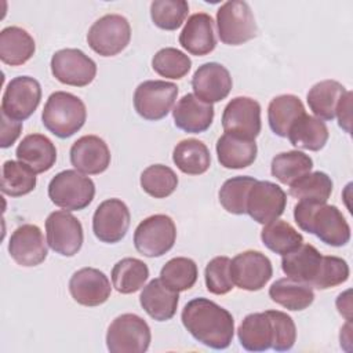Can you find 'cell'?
<instances>
[{"label":"cell","instance_id":"6da1fadb","mask_svg":"<svg viewBox=\"0 0 353 353\" xmlns=\"http://www.w3.org/2000/svg\"><path fill=\"white\" fill-rule=\"evenodd\" d=\"M181 320L188 332L211 349H226L234 335V320L229 310L207 298H194L182 309Z\"/></svg>","mask_w":353,"mask_h":353},{"label":"cell","instance_id":"7a4b0ae2","mask_svg":"<svg viewBox=\"0 0 353 353\" xmlns=\"http://www.w3.org/2000/svg\"><path fill=\"white\" fill-rule=\"evenodd\" d=\"M296 225L323 243L332 247H342L350 240V226L341 210L327 203L299 200L294 207Z\"/></svg>","mask_w":353,"mask_h":353},{"label":"cell","instance_id":"3957f363","mask_svg":"<svg viewBox=\"0 0 353 353\" xmlns=\"http://www.w3.org/2000/svg\"><path fill=\"white\" fill-rule=\"evenodd\" d=\"M85 119L87 109L84 102L66 91L52 92L41 113L44 127L61 139L74 135L84 125Z\"/></svg>","mask_w":353,"mask_h":353},{"label":"cell","instance_id":"277c9868","mask_svg":"<svg viewBox=\"0 0 353 353\" xmlns=\"http://www.w3.org/2000/svg\"><path fill=\"white\" fill-rule=\"evenodd\" d=\"M95 196V185L91 178L77 170L58 172L48 183V197L66 211H80L91 204Z\"/></svg>","mask_w":353,"mask_h":353},{"label":"cell","instance_id":"5b68a950","mask_svg":"<svg viewBox=\"0 0 353 353\" xmlns=\"http://www.w3.org/2000/svg\"><path fill=\"white\" fill-rule=\"evenodd\" d=\"M152 339L148 323L134 313L116 317L106 332V346L110 353H143Z\"/></svg>","mask_w":353,"mask_h":353},{"label":"cell","instance_id":"8992f818","mask_svg":"<svg viewBox=\"0 0 353 353\" xmlns=\"http://www.w3.org/2000/svg\"><path fill=\"white\" fill-rule=\"evenodd\" d=\"M218 36L223 44L240 46L256 36V23L247 1L232 0L216 11Z\"/></svg>","mask_w":353,"mask_h":353},{"label":"cell","instance_id":"52a82bcc","mask_svg":"<svg viewBox=\"0 0 353 353\" xmlns=\"http://www.w3.org/2000/svg\"><path fill=\"white\" fill-rule=\"evenodd\" d=\"M131 40V26L120 14H106L97 19L87 33L90 48L101 57H114Z\"/></svg>","mask_w":353,"mask_h":353},{"label":"cell","instance_id":"ba28073f","mask_svg":"<svg viewBox=\"0 0 353 353\" xmlns=\"http://www.w3.org/2000/svg\"><path fill=\"white\" fill-rule=\"evenodd\" d=\"M175 240V223L164 214H154L145 218L134 232L135 250L148 258L164 255L174 247Z\"/></svg>","mask_w":353,"mask_h":353},{"label":"cell","instance_id":"9c48e42d","mask_svg":"<svg viewBox=\"0 0 353 353\" xmlns=\"http://www.w3.org/2000/svg\"><path fill=\"white\" fill-rule=\"evenodd\" d=\"M176 97V84L165 80H146L135 88L134 109L142 119L157 121L170 113Z\"/></svg>","mask_w":353,"mask_h":353},{"label":"cell","instance_id":"30bf717a","mask_svg":"<svg viewBox=\"0 0 353 353\" xmlns=\"http://www.w3.org/2000/svg\"><path fill=\"white\" fill-rule=\"evenodd\" d=\"M41 99L40 83L30 76H18L7 84L3 99L1 113L7 117L23 121L37 109Z\"/></svg>","mask_w":353,"mask_h":353},{"label":"cell","instance_id":"8fae6325","mask_svg":"<svg viewBox=\"0 0 353 353\" xmlns=\"http://www.w3.org/2000/svg\"><path fill=\"white\" fill-rule=\"evenodd\" d=\"M47 244L62 256L76 255L84 240L81 222L69 211H54L46 219Z\"/></svg>","mask_w":353,"mask_h":353},{"label":"cell","instance_id":"7c38bea8","mask_svg":"<svg viewBox=\"0 0 353 353\" xmlns=\"http://www.w3.org/2000/svg\"><path fill=\"white\" fill-rule=\"evenodd\" d=\"M51 73L62 84L85 87L97 76V63L77 48H63L51 58Z\"/></svg>","mask_w":353,"mask_h":353},{"label":"cell","instance_id":"4fadbf2b","mask_svg":"<svg viewBox=\"0 0 353 353\" xmlns=\"http://www.w3.org/2000/svg\"><path fill=\"white\" fill-rule=\"evenodd\" d=\"M272 274V262L261 251L248 250L230 261V276L233 284L240 290L259 291L268 284Z\"/></svg>","mask_w":353,"mask_h":353},{"label":"cell","instance_id":"5bb4252c","mask_svg":"<svg viewBox=\"0 0 353 353\" xmlns=\"http://www.w3.org/2000/svg\"><path fill=\"white\" fill-rule=\"evenodd\" d=\"M222 127L225 134L255 141L261 132V105L248 97L233 98L223 109Z\"/></svg>","mask_w":353,"mask_h":353},{"label":"cell","instance_id":"9a60e30c","mask_svg":"<svg viewBox=\"0 0 353 353\" xmlns=\"http://www.w3.org/2000/svg\"><path fill=\"white\" fill-rule=\"evenodd\" d=\"M130 222L131 215L125 203L120 199H108L94 212L92 232L99 241L114 244L124 239Z\"/></svg>","mask_w":353,"mask_h":353},{"label":"cell","instance_id":"2e32d148","mask_svg":"<svg viewBox=\"0 0 353 353\" xmlns=\"http://www.w3.org/2000/svg\"><path fill=\"white\" fill-rule=\"evenodd\" d=\"M287 205L285 192L270 181H256L250 189L247 214L258 223L266 225L284 212Z\"/></svg>","mask_w":353,"mask_h":353},{"label":"cell","instance_id":"e0dca14e","mask_svg":"<svg viewBox=\"0 0 353 353\" xmlns=\"http://www.w3.org/2000/svg\"><path fill=\"white\" fill-rule=\"evenodd\" d=\"M11 258L21 266H37L47 258L48 248L43 232L37 225L25 223L18 226L8 241Z\"/></svg>","mask_w":353,"mask_h":353},{"label":"cell","instance_id":"ac0fdd59","mask_svg":"<svg viewBox=\"0 0 353 353\" xmlns=\"http://www.w3.org/2000/svg\"><path fill=\"white\" fill-rule=\"evenodd\" d=\"M72 298L83 306H99L110 298L112 287L108 276L95 268H83L69 280Z\"/></svg>","mask_w":353,"mask_h":353},{"label":"cell","instance_id":"d6986e66","mask_svg":"<svg viewBox=\"0 0 353 353\" xmlns=\"http://www.w3.org/2000/svg\"><path fill=\"white\" fill-rule=\"evenodd\" d=\"M233 81L229 70L218 62H207L194 72L192 77V88L194 95L207 103H215L225 99Z\"/></svg>","mask_w":353,"mask_h":353},{"label":"cell","instance_id":"ffe728a7","mask_svg":"<svg viewBox=\"0 0 353 353\" xmlns=\"http://www.w3.org/2000/svg\"><path fill=\"white\" fill-rule=\"evenodd\" d=\"M72 165L85 175H97L108 170L110 150L106 142L97 135H84L70 148Z\"/></svg>","mask_w":353,"mask_h":353},{"label":"cell","instance_id":"44dd1931","mask_svg":"<svg viewBox=\"0 0 353 353\" xmlns=\"http://www.w3.org/2000/svg\"><path fill=\"white\" fill-rule=\"evenodd\" d=\"M172 117L179 130L189 134H200L212 124L214 106L203 102L194 94H186L174 106Z\"/></svg>","mask_w":353,"mask_h":353},{"label":"cell","instance_id":"7402d4cb","mask_svg":"<svg viewBox=\"0 0 353 353\" xmlns=\"http://www.w3.org/2000/svg\"><path fill=\"white\" fill-rule=\"evenodd\" d=\"M179 44L189 54L196 57H203L214 51L216 47V37L211 15L205 12L190 15L179 34Z\"/></svg>","mask_w":353,"mask_h":353},{"label":"cell","instance_id":"603a6c76","mask_svg":"<svg viewBox=\"0 0 353 353\" xmlns=\"http://www.w3.org/2000/svg\"><path fill=\"white\" fill-rule=\"evenodd\" d=\"M323 255L312 244H301L296 250L283 255L281 269L284 274L295 281L312 284L319 276Z\"/></svg>","mask_w":353,"mask_h":353},{"label":"cell","instance_id":"cb8c5ba5","mask_svg":"<svg viewBox=\"0 0 353 353\" xmlns=\"http://www.w3.org/2000/svg\"><path fill=\"white\" fill-rule=\"evenodd\" d=\"M179 295L168 288L159 279H153L146 284L139 295V303L143 310L156 321H167L176 313Z\"/></svg>","mask_w":353,"mask_h":353},{"label":"cell","instance_id":"d4e9b609","mask_svg":"<svg viewBox=\"0 0 353 353\" xmlns=\"http://www.w3.org/2000/svg\"><path fill=\"white\" fill-rule=\"evenodd\" d=\"M18 161L30 167L36 174L52 168L57 161V149L50 138L43 134H29L17 146Z\"/></svg>","mask_w":353,"mask_h":353},{"label":"cell","instance_id":"484cf974","mask_svg":"<svg viewBox=\"0 0 353 353\" xmlns=\"http://www.w3.org/2000/svg\"><path fill=\"white\" fill-rule=\"evenodd\" d=\"M237 336L240 345L248 352H265L272 349L274 331L268 312L247 314L239 325Z\"/></svg>","mask_w":353,"mask_h":353},{"label":"cell","instance_id":"4316f807","mask_svg":"<svg viewBox=\"0 0 353 353\" xmlns=\"http://www.w3.org/2000/svg\"><path fill=\"white\" fill-rule=\"evenodd\" d=\"M216 156L222 167L229 170H240L251 165L258 153L255 141L223 134L216 141Z\"/></svg>","mask_w":353,"mask_h":353},{"label":"cell","instance_id":"83f0119b","mask_svg":"<svg viewBox=\"0 0 353 353\" xmlns=\"http://www.w3.org/2000/svg\"><path fill=\"white\" fill-rule=\"evenodd\" d=\"M33 37L19 26H7L0 32V59L10 66L26 63L34 54Z\"/></svg>","mask_w":353,"mask_h":353},{"label":"cell","instance_id":"f1b7e54d","mask_svg":"<svg viewBox=\"0 0 353 353\" xmlns=\"http://www.w3.org/2000/svg\"><path fill=\"white\" fill-rule=\"evenodd\" d=\"M287 137L292 146L317 152L325 146L330 132L323 120L305 113L292 123Z\"/></svg>","mask_w":353,"mask_h":353},{"label":"cell","instance_id":"f546056e","mask_svg":"<svg viewBox=\"0 0 353 353\" xmlns=\"http://www.w3.org/2000/svg\"><path fill=\"white\" fill-rule=\"evenodd\" d=\"M269 296L277 305L294 312L309 307L314 301V292L309 284L290 277L276 280L269 288Z\"/></svg>","mask_w":353,"mask_h":353},{"label":"cell","instance_id":"4dcf8cb0","mask_svg":"<svg viewBox=\"0 0 353 353\" xmlns=\"http://www.w3.org/2000/svg\"><path fill=\"white\" fill-rule=\"evenodd\" d=\"M305 113V106L296 95L283 94L274 97L268 106L269 127L277 137L287 138L292 123Z\"/></svg>","mask_w":353,"mask_h":353},{"label":"cell","instance_id":"1f68e13d","mask_svg":"<svg viewBox=\"0 0 353 353\" xmlns=\"http://www.w3.org/2000/svg\"><path fill=\"white\" fill-rule=\"evenodd\" d=\"M346 88L336 80H323L316 83L307 92L306 101L310 110L320 120H332L338 103Z\"/></svg>","mask_w":353,"mask_h":353},{"label":"cell","instance_id":"d6a6232c","mask_svg":"<svg viewBox=\"0 0 353 353\" xmlns=\"http://www.w3.org/2000/svg\"><path fill=\"white\" fill-rule=\"evenodd\" d=\"M174 164L188 175L204 174L211 165V154L205 143L199 139H183L174 148Z\"/></svg>","mask_w":353,"mask_h":353},{"label":"cell","instance_id":"836d02e7","mask_svg":"<svg viewBox=\"0 0 353 353\" xmlns=\"http://www.w3.org/2000/svg\"><path fill=\"white\" fill-rule=\"evenodd\" d=\"M112 284L120 294L139 291L149 279L148 265L138 258H123L112 269Z\"/></svg>","mask_w":353,"mask_h":353},{"label":"cell","instance_id":"e575fe53","mask_svg":"<svg viewBox=\"0 0 353 353\" xmlns=\"http://www.w3.org/2000/svg\"><path fill=\"white\" fill-rule=\"evenodd\" d=\"M261 240L270 251L285 255L296 250L302 243V234L287 221L274 219L265 225L261 232Z\"/></svg>","mask_w":353,"mask_h":353},{"label":"cell","instance_id":"d590c367","mask_svg":"<svg viewBox=\"0 0 353 353\" xmlns=\"http://www.w3.org/2000/svg\"><path fill=\"white\" fill-rule=\"evenodd\" d=\"M313 168V160L309 154L299 150L279 153L270 164L272 175L284 185H291Z\"/></svg>","mask_w":353,"mask_h":353},{"label":"cell","instance_id":"8d00e7d4","mask_svg":"<svg viewBox=\"0 0 353 353\" xmlns=\"http://www.w3.org/2000/svg\"><path fill=\"white\" fill-rule=\"evenodd\" d=\"M36 188V172L26 164L7 160L1 170V192L10 197H21Z\"/></svg>","mask_w":353,"mask_h":353},{"label":"cell","instance_id":"74e56055","mask_svg":"<svg viewBox=\"0 0 353 353\" xmlns=\"http://www.w3.org/2000/svg\"><path fill=\"white\" fill-rule=\"evenodd\" d=\"M199 269L193 259L176 256L170 259L160 270V280L168 288L181 292L190 290L197 281Z\"/></svg>","mask_w":353,"mask_h":353},{"label":"cell","instance_id":"f35d334b","mask_svg":"<svg viewBox=\"0 0 353 353\" xmlns=\"http://www.w3.org/2000/svg\"><path fill=\"white\" fill-rule=\"evenodd\" d=\"M332 181L325 172H307L290 185V196L299 200L327 203L332 193Z\"/></svg>","mask_w":353,"mask_h":353},{"label":"cell","instance_id":"ab89813d","mask_svg":"<svg viewBox=\"0 0 353 353\" xmlns=\"http://www.w3.org/2000/svg\"><path fill=\"white\" fill-rule=\"evenodd\" d=\"M141 188L154 199H165L178 186V176L172 168L163 164H153L141 174Z\"/></svg>","mask_w":353,"mask_h":353},{"label":"cell","instance_id":"60d3db41","mask_svg":"<svg viewBox=\"0 0 353 353\" xmlns=\"http://www.w3.org/2000/svg\"><path fill=\"white\" fill-rule=\"evenodd\" d=\"M256 182L255 178L241 175L233 176L223 182L219 189V203L230 214H247V199L250 189Z\"/></svg>","mask_w":353,"mask_h":353},{"label":"cell","instance_id":"b9f144b4","mask_svg":"<svg viewBox=\"0 0 353 353\" xmlns=\"http://www.w3.org/2000/svg\"><path fill=\"white\" fill-rule=\"evenodd\" d=\"M153 70L165 79H182L192 68L190 58L178 48L165 47L152 58Z\"/></svg>","mask_w":353,"mask_h":353},{"label":"cell","instance_id":"7bdbcfd3","mask_svg":"<svg viewBox=\"0 0 353 353\" xmlns=\"http://www.w3.org/2000/svg\"><path fill=\"white\" fill-rule=\"evenodd\" d=\"M189 12L185 0H154L150 4V18L153 23L164 30L178 29Z\"/></svg>","mask_w":353,"mask_h":353},{"label":"cell","instance_id":"ee69618b","mask_svg":"<svg viewBox=\"0 0 353 353\" xmlns=\"http://www.w3.org/2000/svg\"><path fill=\"white\" fill-rule=\"evenodd\" d=\"M205 287L211 294L225 295L233 288V280L230 276V259L225 255L212 258L204 270Z\"/></svg>","mask_w":353,"mask_h":353},{"label":"cell","instance_id":"f6af8a7d","mask_svg":"<svg viewBox=\"0 0 353 353\" xmlns=\"http://www.w3.org/2000/svg\"><path fill=\"white\" fill-rule=\"evenodd\" d=\"M349 265L345 259L334 255H323L319 276L310 284L312 288L328 290L343 284L349 279Z\"/></svg>","mask_w":353,"mask_h":353},{"label":"cell","instance_id":"bcb514c9","mask_svg":"<svg viewBox=\"0 0 353 353\" xmlns=\"http://www.w3.org/2000/svg\"><path fill=\"white\" fill-rule=\"evenodd\" d=\"M274 331V341L272 349L276 352H287L292 349L296 341V327L291 316L280 310H266Z\"/></svg>","mask_w":353,"mask_h":353},{"label":"cell","instance_id":"7dc6e473","mask_svg":"<svg viewBox=\"0 0 353 353\" xmlns=\"http://www.w3.org/2000/svg\"><path fill=\"white\" fill-rule=\"evenodd\" d=\"M21 131H22V121L10 119L4 113H1V141H0V146L3 149L10 148L18 139Z\"/></svg>","mask_w":353,"mask_h":353},{"label":"cell","instance_id":"c3c4849f","mask_svg":"<svg viewBox=\"0 0 353 353\" xmlns=\"http://www.w3.org/2000/svg\"><path fill=\"white\" fill-rule=\"evenodd\" d=\"M350 109H352V92L346 91L341 98L335 116L338 117L339 127H342L346 132H350Z\"/></svg>","mask_w":353,"mask_h":353}]
</instances>
